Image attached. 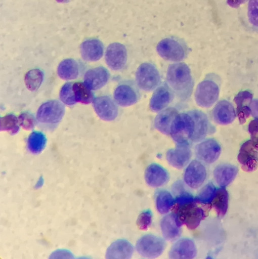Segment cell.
Returning <instances> with one entry per match:
<instances>
[{"instance_id": "cell-35", "label": "cell", "mask_w": 258, "mask_h": 259, "mask_svg": "<svg viewBox=\"0 0 258 259\" xmlns=\"http://www.w3.org/2000/svg\"><path fill=\"white\" fill-rule=\"evenodd\" d=\"M19 120L13 114H9L0 119L1 131H7L11 135L17 133L19 130Z\"/></svg>"}, {"instance_id": "cell-24", "label": "cell", "mask_w": 258, "mask_h": 259, "mask_svg": "<svg viewBox=\"0 0 258 259\" xmlns=\"http://www.w3.org/2000/svg\"><path fill=\"white\" fill-rule=\"evenodd\" d=\"M181 226L174 212L164 216L160 222L163 236L168 241H174L180 236Z\"/></svg>"}, {"instance_id": "cell-41", "label": "cell", "mask_w": 258, "mask_h": 259, "mask_svg": "<svg viewBox=\"0 0 258 259\" xmlns=\"http://www.w3.org/2000/svg\"><path fill=\"white\" fill-rule=\"evenodd\" d=\"M251 114L255 118L258 119V99L252 101L251 105Z\"/></svg>"}, {"instance_id": "cell-22", "label": "cell", "mask_w": 258, "mask_h": 259, "mask_svg": "<svg viewBox=\"0 0 258 259\" xmlns=\"http://www.w3.org/2000/svg\"><path fill=\"white\" fill-rule=\"evenodd\" d=\"M212 115L216 122L228 124L234 120L236 113L232 104L227 100L219 101L213 109Z\"/></svg>"}, {"instance_id": "cell-11", "label": "cell", "mask_w": 258, "mask_h": 259, "mask_svg": "<svg viewBox=\"0 0 258 259\" xmlns=\"http://www.w3.org/2000/svg\"><path fill=\"white\" fill-rule=\"evenodd\" d=\"M127 50L123 45L119 42L110 44L106 51L105 61L112 70H120L125 66L127 61Z\"/></svg>"}, {"instance_id": "cell-26", "label": "cell", "mask_w": 258, "mask_h": 259, "mask_svg": "<svg viewBox=\"0 0 258 259\" xmlns=\"http://www.w3.org/2000/svg\"><path fill=\"white\" fill-rule=\"evenodd\" d=\"M238 171V168L232 165L224 164L218 166L213 171V176L217 183L225 188L235 179Z\"/></svg>"}, {"instance_id": "cell-36", "label": "cell", "mask_w": 258, "mask_h": 259, "mask_svg": "<svg viewBox=\"0 0 258 259\" xmlns=\"http://www.w3.org/2000/svg\"><path fill=\"white\" fill-rule=\"evenodd\" d=\"M72 82H67L63 85L60 91V99L66 105L71 106L77 102Z\"/></svg>"}, {"instance_id": "cell-18", "label": "cell", "mask_w": 258, "mask_h": 259, "mask_svg": "<svg viewBox=\"0 0 258 259\" xmlns=\"http://www.w3.org/2000/svg\"><path fill=\"white\" fill-rule=\"evenodd\" d=\"M196 253L197 249L193 241L189 238H182L172 246L169 257L170 258L190 259L194 258Z\"/></svg>"}, {"instance_id": "cell-4", "label": "cell", "mask_w": 258, "mask_h": 259, "mask_svg": "<svg viewBox=\"0 0 258 259\" xmlns=\"http://www.w3.org/2000/svg\"><path fill=\"white\" fill-rule=\"evenodd\" d=\"M195 200L177 204L174 212L181 225L185 224L189 229H194L206 217V210L197 205Z\"/></svg>"}, {"instance_id": "cell-31", "label": "cell", "mask_w": 258, "mask_h": 259, "mask_svg": "<svg viewBox=\"0 0 258 259\" xmlns=\"http://www.w3.org/2000/svg\"><path fill=\"white\" fill-rule=\"evenodd\" d=\"M47 139L44 134L40 132L33 131L27 139V148L33 154L40 153L45 148Z\"/></svg>"}, {"instance_id": "cell-14", "label": "cell", "mask_w": 258, "mask_h": 259, "mask_svg": "<svg viewBox=\"0 0 258 259\" xmlns=\"http://www.w3.org/2000/svg\"><path fill=\"white\" fill-rule=\"evenodd\" d=\"M242 169L251 172L258 167V152L253 146L251 140L245 142L241 146L237 156Z\"/></svg>"}, {"instance_id": "cell-9", "label": "cell", "mask_w": 258, "mask_h": 259, "mask_svg": "<svg viewBox=\"0 0 258 259\" xmlns=\"http://www.w3.org/2000/svg\"><path fill=\"white\" fill-rule=\"evenodd\" d=\"M165 242L161 238L147 234L142 236L136 243V249L142 256L154 258L160 255L165 247Z\"/></svg>"}, {"instance_id": "cell-7", "label": "cell", "mask_w": 258, "mask_h": 259, "mask_svg": "<svg viewBox=\"0 0 258 259\" xmlns=\"http://www.w3.org/2000/svg\"><path fill=\"white\" fill-rule=\"evenodd\" d=\"M219 91L217 83L207 76L198 84L196 89L194 98L196 104L203 108L211 107L217 101Z\"/></svg>"}, {"instance_id": "cell-17", "label": "cell", "mask_w": 258, "mask_h": 259, "mask_svg": "<svg viewBox=\"0 0 258 259\" xmlns=\"http://www.w3.org/2000/svg\"><path fill=\"white\" fill-rule=\"evenodd\" d=\"M191 157L190 144L177 143L174 149H169L166 154L168 163L177 168H182L187 165Z\"/></svg>"}, {"instance_id": "cell-34", "label": "cell", "mask_w": 258, "mask_h": 259, "mask_svg": "<svg viewBox=\"0 0 258 259\" xmlns=\"http://www.w3.org/2000/svg\"><path fill=\"white\" fill-rule=\"evenodd\" d=\"M217 189L211 183L206 185L195 197L196 202L203 205H210L213 199Z\"/></svg>"}, {"instance_id": "cell-3", "label": "cell", "mask_w": 258, "mask_h": 259, "mask_svg": "<svg viewBox=\"0 0 258 259\" xmlns=\"http://www.w3.org/2000/svg\"><path fill=\"white\" fill-rule=\"evenodd\" d=\"M156 51L164 60L179 62L187 57L190 50L183 39L176 36H169L163 38L158 43Z\"/></svg>"}, {"instance_id": "cell-42", "label": "cell", "mask_w": 258, "mask_h": 259, "mask_svg": "<svg viewBox=\"0 0 258 259\" xmlns=\"http://www.w3.org/2000/svg\"><path fill=\"white\" fill-rule=\"evenodd\" d=\"M245 1L246 0H228L227 3L233 8H237Z\"/></svg>"}, {"instance_id": "cell-30", "label": "cell", "mask_w": 258, "mask_h": 259, "mask_svg": "<svg viewBox=\"0 0 258 259\" xmlns=\"http://www.w3.org/2000/svg\"><path fill=\"white\" fill-rule=\"evenodd\" d=\"M229 194L225 188L217 189L216 193L211 202L218 215L224 217L228 207Z\"/></svg>"}, {"instance_id": "cell-43", "label": "cell", "mask_w": 258, "mask_h": 259, "mask_svg": "<svg viewBox=\"0 0 258 259\" xmlns=\"http://www.w3.org/2000/svg\"><path fill=\"white\" fill-rule=\"evenodd\" d=\"M56 1L58 3H65V2L69 1V0H56Z\"/></svg>"}, {"instance_id": "cell-5", "label": "cell", "mask_w": 258, "mask_h": 259, "mask_svg": "<svg viewBox=\"0 0 258 259\" xmlns=\"http://www.w3.org/2000/svg\"><path fill=\"white\" fill-rule=\"evenodd\" d=\"M194 133V122L189 111L179 113L173 121L170 134L176 143H191Z\"/></svg>"}, {"instance_id": "cell-33", "label": "cell", "mask_w": 258, "mask_h": 259, "mask_svg": "<svg viewBox=\"0 0 258 259\" xmlns=\"http://www.w3.org/2000/svg\"><path fill=\"white\" fill-rule=\"evenodd\" d=\"M44 79V73L39 69H33L27 72L24 81L27 88L31 91H36L40 87Z\"/></svg>"}, {"instance_id": "cell-10", "label": "cell", "mask_w": 258, "mask_h": 259, "mask_svg": "<svg viewBox=\"0 0 258 259\" xmlns=\"http://www.w3.org/2000/svg\"><path fill=\"white\" fill-rule=\"evenodd\" d=\"M188 111L191 115L194 122V133L191 143L200 142L208 135L214 133V127L204 112L197 109Z\"/></svg>"}, {"instance_id": "cell-39", "label": "cell", "mask_w": 258, "mask_h": 259, "mask_svg": "<svg viewBox=\"0 0 258 259\" xmlns=\"http://www.w3.org/2000/svg\"><path fill=\"white\" fill-rule=\"evenodd\" d=\"M152 213L150 210H146L141 212L137 221L138 227L141 230H147L151 225Z\"/></svg>"}, {"instance_id": "cell-27", "label": "cell", "mask_w": 258, "mask_h": 259, "mask_svg": "<svg viewBox=\"0 0 258 259\" xmlns=\"http://www.w3.org/2000/svg\"><path fill=\"white\" fill-rule=\"evenodd\" d=\"M134 248L126 240H118L111 244L107 252L108 258H130L133 253Z\"/></svg>"}, {"instance_id": "cell-2", "label": "cell", "mask_w": 258, "mask_h": 259, "mask_svg": "<svg viewBox=\"0 0 258 259\" xmlns=\"http://www.w3.org/2000/svg\"><path fill=\"white\" fill-rule=\"evenodd\" d=\"M65 113V107L57 100H50L43 103L38 108L36 114L38 125L41 128L52 131L62 119Z\"/></svg>"}, {"instance_id": "cell-8", "label": "cell", "mask_w": 258, "mask_h": 259, "mask_svg": "<svg viewBox=\"0 0 258 259\" xmlns=\"http://www.w3.org/2000/svg\"><path fill=\"white\" fill-rule=\"evenodd\" d=\"M136 82L132 80H124L120 82L114 92L116 103L122 107L136 104L140 98V92Z\"/></svg>"}, {"instance_id": "cell-32", "label": "cell", "mask_w": 258, "mask_h": 259, "mask_svg": "<svg viewBox=\"0 0 258 259\" xmlns=\"http://www.w3.org/2000/svg\"><path fill=\"white\" fill-rule=\"evenodd\" d=\"M73 89L77 102L88 104L94 101L93 93L84 83L75 82L73 84Z\"/></svg>"}, {"instance_id": "cell-21", "label": "cell", "mask_w": 258, "mask_h": 259, "mask_svg": "<svg viewBox=\"0 0 258 259\" xmlns=\"http://www.w3.org/2000/svg\"><path fill=\"white\" fill-rule=\"evenodd\" d=\"M82 58L87 61H97L103 56L104 45L96 38L88 39L82 42L80 47Z\"/></svg>"}, {"instance_id": "cell-16", "label": "cell", "mask_w": 258, "mask_h": 259, "mask_svg": "<svg viewBox=\"0 0 258 259\" xmlns=\"http://www.w3.org/2000/svg\"><path fill=\"white\" fill-rule=\"evenodd\" d=\"M206 177V171L202 163L192 160L187 167L184 174V181L190 187L196 189L199 187Z\"/></svg>"}, {"instance_id": "cell-25", "label": "cell", "mask_w": 258, "mask_h": 259, "mask_svg": "<svg viewBox=\"0 0 258 259\" xmlns=\"http://www.w3.org/2000/svg\"><path fill=\"white\" fill-rule=\"evenodd\" d=\"M234 100L237 106L236 112L239 122L241 124H244L251 114L252 94L247 91H241Z\"/></svg>"}, {"instance_id": "cell-29", "label": "cell", "mask_w": 258, "mask_h": 259, "mask_svg": "<svg viewBox=\"0 0 258 259\" xmlns=\"http://www.w3.org/2000/svg\"><path fill=\"white\" fill-rule=\"evenodd\" d=\"M157 210L161 214L167 213L176 203L175 198L167 191L160 190L155 196Z\"/></svg>"}, {"instance_id": "cell-40", "label": "cell", "mask_w": 258, "mask_h": 259, "mask_svg": "<svg viewBox=\"0 0 258 259\" xmlns=\"http://www.w3.org/2000/svg\"><path fill=\"white\" fill-rule=\"evenodd\" d=\"M248 131L251 135V142L254 148L258 151V119L251 120L248 127Z\"/></svg>"}, {"instance_id": "cell-13", "label": "cell", "mask_w": 258, "mask_h": 259, "mask_svg": "<svg viewBox=\"0 0 258 259\" xmlns=\"http://www.w3.org/2000/svg\"><path fill=\"white\" fill-rule=\"evenodd\" d=\"M221 148L219 143L213 139H206L198 144L195 148L196 157L206 163H212L219 158Z\"/></svg>"}, {"instance_id": "cell-15", "label": "cell", "mask_w": 258, "mask_h": 259, "mask_svg": "<svg viewBox=\"0 0 258 259\" xmlns=\"http://www.w3.org/2000/svg\"><path fill=\"white\" fill-rule=\"evenodd\" d=\"M174 93L165 82L157 87L153 92L149 102V107L153 112H160L172 102Z\"/></svg>"}, {"instance_id": "cell-28", "label": "cell", "mask_w": 258, "mask_h": 259, "mask_svg": "<svg viewBox=\"0 0 258 259\" xmlns=\"http://www.w3.org/2000/svg\"><path fill=\"white\" fill-rule=\"evenodd\" d=\"M80 67L77 61L73 59H66L58 65L57 72L59 76L64 80L74 79L79 74Z\"/></svg>"}, {"instance_id": "cell-6", "label": "cell", "mask_w": 258, "mask_h": 259, "mask_svg": "<svg viewBox=\"0 0 258 259\" xmlns=\"http://www.w3.org/2000/svg\"><path fill=\"white\" fill-rule=\"evenodd\" d=\"M160 82V75L156 66L148 62L141 64L136 72V82L141 90L150 92L156 89Z\"/></svg>"}, {"instance_id": "cell-37", "label": "cell", "mask_w": 258, "mask_h": 259, "mask_svg": "<svg viewBox=\"0 0 258 259\" xmlns=\"http://www.w3.org/2000/svg\"><path fill=\"white\" fill-rule=\"evenodd\" d=\"M18 120L20 125L26 130L33 128L36 122L33 114L27 112L21 113L18 117Z\"/></svg>"}, {"instance_id": "cell-19", "label": "cell", "mask_w": 258, "mask_h": 259, "mask_svg": "<svg viewBox=\"0 0 258 259\" xmlns=\"http://www.w3.org/2000/svg\"><path fill=\"white\" fill-rule=\"evenodd\" d=\"M110 73L102 66L90 69L84 76V83L91 90H96L104 87L109 80Z\"/></svg>"}, {"instance_id": "cell-12", "label": "cell", "mask_w": 258, "mask_h": 259, "mask_svg": "<svg viewBox=\"0 0 258 259\" xmlns=\"http://www.w3.org/2000/svg\"><path fill=\"white\" fill-rule=\"evenodd\" d=\"M117 103L108 96L98 97L93 101V107L96 113L102 119L112 121L117 116L118 108Z\"/></svg>"}, {"instance_id": "cell-23", "label": "cell", "mask_w": 258, "mask_h": 259, "mask_svg": "<svg viewBox=\"0 0 258 259\" xmlns=\"http://www.w3.org/2000/svg\"><path fill=\"white\" fill-rule=\"evenodd\" d=\"M178 110L173 107H168L160 111L154 119V126L162 134L169 135L172 123L179 114Z\"/></svg>"}, {"instance_id": "cell-38", "label": "cell", "mask_w": 258, "mask_h": 259, "mask_svg": "<svg viewBox=\"0 0 258 259\" xmlns=\"http://www.w3.org/2000/svg\"><path fill=\"white\" fill-rule=\"evenodd\" d=\"M248 17L253 26L258 27V0H249L248 5Z\"/></svg>"}, {"instance_id": "cell-20", "label": "cell", "mask_w": 258, "mask_h": 259, "mask_svg": "<svg viewBox=\"0 0 258 259\" xmlns=\"http://www.w3.org/2000/svg\"><path fill=\"white\" fill-rule=\"evenodd\" d=\"M167 171L161 165L152 163L146 169L145 179L148 185L158 187L165 184L169 180Z\"/></svg>"}, {"instance_id": "cell-1", "label": "cell", "mask_w": 258, "mask_h": 259, "mask_svg": "<svg viewBox=\"0 0 258 259\" xmlns=\"http://www.w3.org/2000/svg\"><path fill=\"white\" fill-rule=\"evenodd\" d=\"M167 84L180 100H188L192 93L194 80L189 66L183 62L170 64L166 72Z\"/></svg>"}]
</instances>
